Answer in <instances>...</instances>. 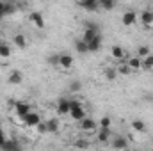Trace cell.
I'll return each mask as SVG.
<instances>
[{
	"instance_id": "obj_1",
	"label": "cell",
	"mask_w": 153,
	"mask_h": 151,
	"mask_svg": "<svg viewBox=\"0 0 153 151\" xmlns=\"http://www.w3.org/2000/svg\"><path fill=\"white\" fill-rule=\"evenodd\" d=\"M70 105H71L70 115H71L75 121H82V119L85 117V112H84V109H82V103H80V101H70Z\"/></svg>"
},
{
	"instance_id": "obj_2",
	"label": "cell",
	"mask_w": 153,
	"mask_h": 151,
	"mask_svg": "<svg viewBox=\"0 0 153 151\" xmlns=\"http://www.w3.org/2000/svg\"><path fill=\"white\" fill-rule=\"evenodd\" d=\"M22 119H23V123H25L27 126H30V128H34V126L38 124L39 121H41V117H39V114L32 112V110H30V112L27 114V115H23Z\"/></svg>"
},
{
	"instance_id": "obj_3",
	"label": "cell",
	"mask_w": 153,
	"mask_h": 151,
	"mask_svg": "<svg viewBox=\"0 0 153 151\" xmlns=\"http://www.w3.org/2000/svg\"><path fill=\"white\" fill-rule=\"evenodd\" d=\"M137 21V13L135 11H126L125 14H123V18H121V23L125 25V27H130V25H134Z\"/></svg>"
},
{
	"instance_id": "obj_4",
	"label": "cell",
	"mask_w": 153,
	"mask_h": 151,
	"mask_svg": "<svg viewBox=\"0 0 153 151\" xmlns=\"http://www.w3.org/2000/svg\"><path fill=\"white\" fill-rule=\"evenodd\" d=\"M14 112L22 119L23 115H27V114L30 112V105L29 103H23V101H18V103H14Z\"/></svg>"
},
{
	"instance_id": "obj_5",
	"label": "cell",
	"mask_w": 153,
	"mask_h": 151,
	"mask_svg": "<svg viewBox=\"0 0 153 151\" xmlns=\"http://www.w3.org/2000/svg\"><path fill=\"white\" fill-rule=\"evenodd\" d=\"M30 21L38 27V29H45V18L39 11H32L30 13Z\"/></svg>"
},
{
	"instance_id": "obj_6",
	"label": "cell",
	"mask_w": 153,
	"mask_h": 151,
	"mask_svg": "<svg viewBox=\"0 0 153 151\" xmlns=\"http://www.w3.org/2000/svg\"><path fill=\"white\" fill-rule=\"evenodd\" d=\"M70 110H71L70 100H66V98H61V100H59V105H57V112L61 114V115H66V114H70Z\"/></svg>"
},
{
	"instance_id": "obj_7",
	"label": "cell",
	"mask_w": 153,
	"mask_h": 151,
	"mask_svg": "<svg viewBox=\"0 0 153 151\" xmlns=\"http://www.w3.org/2000/svg\"><path fill=\"white\" fill-rule=\"evenodd\" d=\"M59 66H62L64 70H70L73 66V57L68 53H61L59 55Z\"/></svg>"
},
{
	"instance_id": "obj_8",
	"label": "cell",
	"mask_w": 153,
	"mask_h": 151,
	"mask_svg": "<svg viewBox=\"0 0 153 151\" xmlns=\"http://www.w3.org/2000/svg\"><path fill=\"white\" fill-rule=\"evenodd\" d=\"M100 48H102V36H96L94 39H91V41L87 43V50H89L91 53H96Z\"/></svg>"
},
{
	"instance_id": "obj_9",
	"label": "cell",
	"mask_w": 153,
	"mask_h": 151,
	"mask_svg": "<svg viewBox=\"0 0 153 151\" xmlns=\"http://www.w3.org/2000/svg\"><path fill=\"white\" fill-rule=\"evenodd\" d=\"M80 128H82L84 132H93V130L96 128V121H93L91 117H84V119L80 121Z\"/></svg>"
},
{
	"instance_id": "obj_10",
	"label": "cell",
	"mask_w": 153,
	"mask_h": 151,
	"mask_svg": "<svg viewBox=\"0 0 153 151\" xmlns=\"http://www.w3.org/2000/svg\"><path fill=\"white\" fill-rule=\"evenodd\" d=\"M78 4L84 9H87V11H98V7H100V2L98 0H80Z\"/></svg>"
},
{
	"instance_id": "obj_11",
	"label": "cell",
	"mask_w": 153,
	"mask_h": 151,
	"mask_svg": "<svg viewBox=\"0 0 153 151\" xmlns=\"http://www.w3.org/2000/svg\"><path fill=\"white\" fill-rule=\"evenodd\" d=\"M141 23L143 25H146V27H150L153 23V11L150 9H146V11H143L141 13Z\"/></svg>"
},
{
	"instance_id": "obj_12",
	"label": "cell",
	"mask_w": 153,
	"mask_h": 151,
	"mask_svg": "<svg viewBox=\"0 0 153 151\" xmlns=\"http://www.w3.org/2000/svg\"><path fill=\"white\" fill-rule=\"evenodd\" d=\"M9 84L11 85H20L22 84V80H23V75L18 71V70H14V71H11V75H9Z\"/></svg>"
},
{
	"instance_id": "obj_13",
	"label": "cell",
	"mask_w": 153,
	"mask_h": 151,
	"mask_svg": "<svg viewBox=\"0 0 153 151\" xmlns=\"http://www.w3.org/2000/svg\"><path fill=\"white\" fill-rule=\"evenodd\" d=\"M112 148H116V150H126L128 148V141L125 137H116L112 141Z\"/></svg>"
},
{
	"instance_id": "obj_14",
	"label": "cell",
	"mask_w": 153,
	"mask_h": 151,
	"mask_svg": "<svg viewBox=\"0 0 153 151\" xmlns=\"http://www.w3.org/2000/svg\"><path fill=\"white\" fill-rule=\"evenodd\" d=\"M75 48H76V52H78L80 55H84V53H89V50H87V43H85L82 38L75 41Z\"/></svg>"
},
{
	"instance_id": "obj_15",
	"label": "cell",
	"mask_w": 153,
	"mask_h": 151,
	"mask_svg": "<svg viewBox=\"0 0 153 151\" xmlns=\"http://www.w3.org/2000/svg\"><path fill=\"white\" fill-rule=\"evenodd\" d=\"M128 66L132 68V71H134V70H141V68H143V59H141L139 55H135V57H132V59L128 61Z\"/></svg>"
},
{
	"instance_id": "obj_16",
	"label": "cell",
	"mask_w": 153,
	"mask_h": 151,
	"mask_svg": "<svg viewBox=\"0 0 153 151\" xmlns=\"http://www.w3.org/2000/svg\"><path fill=\"white\" fill-rule=\"evenodd\" d=\"M46 128H48V133H55V132L59 130V121H57L55 117L48 119V121H46Z\"/></svg>"
},
{
	"instance_id": "obj_17",
	"label": "cell",
	"mask_w": 153,
	"mask_h": 151,
	"mask_svg": "<svg viewBox=\"0 0 153 151\" xmlns=\"http://www.w3.org/2000/svg\"><path fill=\"white\" fill-rule=\"evenodd\" d=\"M132 128H134L135 132H139V133H144V132H146V124H144V121H141V119H134V121H132Z\"/></svg>"
},
{
	"instance_id": "obj_18",
	"label": "cell",
	"mask_w": 153,
	"mask_h": 151,
	"mask_svg": "<svg viewBox=\"0 0 153 151\" xmlns=\"http://www.w3.org/2000/svg\"><path fill=\"white\" fill-rule=\"evenodd\" d=\"M0 57H4V59L11 57V46L4 41H0Z\"/></svg>"
},
{
	"instance_id": "obj_19",
	"label": "cell",
	"mask_w": 153,
	"mask_h": 151,
	"mask_svg": "<svg viewBox=\"0 0 153 151\" xmlns=\"http://www.w3.org/2000/svg\"><path fill=\"white\" fill-rule=\"evenodd\" d=\"M2 150H5V151H18V150H20V144H18L16 141H5V142H4V146H2Z\"/></svg>"
},
{
	"instance_id": "obj_20",
	"label": "cell",
	"mask_w": 153,
	"mask_h": 151,
	"mask_svg": "<svg viewBox=\"0 0 153 151\" xmlns=\"http://www.w3.org/2000/svg\"><path fill=\"white\" fill-rule=\"evenodd\" d=\"M111 55H112L114 59H117V61H121V59H123V55H125V52H123V48H121V46L114 44V46L111 48Z\"/></svg>"
},
{
	"instance_id": "obj_21",
	"label": "cell",
	"mask_w": 153,
	"mask_h": 151,
	"mask_svg": "<svg viewBox=\"0 0 153 151\" xmlns=\"http://www.w3.org/2000/svg\"><path fill=\"white\" fill-rule=\"evenodd\" d=\"M14 44H16L20 50H23V48L27 46V39H25V36H23V34H16V36H14Z\"/></svg>"
},
{
	"instance_id": "obj_22",
	"label": "cell",
	"mask_w": 153,
	"mask_h": 151,
	"mask_svg": "<svg viewBox=\"0 0 153 151\" xmlns=\"http://www.w3.org/2000/svg\"><path fill=\"white\" fill-rule=\"evenodd\" d=\"M105 78L109 80V82H112V80H116V76H117V70L116 68H112V66H109V68H105Z\"/></svg>"
},
{
	"instance_id": "obj_23",
	"label": "cell",
	"mask_w": 153,
	"mask_h": 151,
	"mask_svg": "<svg viewBox=\"0 0 153 151\" xmlns=\"http://www.w3.org/2000/svg\"><path fill=\"white\" fill-rule=\"evenodd\" d=\"M109 139H111V130L109 128H102L100 133H98V141L100 142H107Z\"/></svg>"
},
{
	"instance_id": "obj_24",
	"label": "cell",
	"mask_w": 153,
	"mask_h": 151,
	"mask_svg": "<svg viewBox=\"0 0 153 151\" xmlns=\"http://www.w3.org/2000/svg\"><path fill=\"white\" fill-rule=\"evenodd\" d=\"M98 2H100V7L105 11H112L116 5V0H98Z\"/></svg>"
},
{
	"instance_id": "obj_25",
	"label": "cell",
	"mask_w": 153,
	"mask_h": 151,
	"mask_svg": "<svg viewBox=\"0 0 153 151\" xmlns=\"http://www.w3.org/2000/svg\"><path fill=\"white\" fill-rule=\"evenodd\" d=\"M4 9H5V16H9V14H14L16 13V4H13V2H5L4 4Z\"/></svg>"
},
{
	"instance_id": "obj_26",
	"label": "cell",
	"mask_w": 153,
	"mask_h": 151,
	"mask_svg": "<svg viewBox=\"0 0 153 151\" xmlns=\"http://www.w3.org/2000/svg\"><path fill=\"white\" fill-rule=\"evenodd\" d=\"M143 68H144V70H152L153 68V53H150V55L144 57V61H143Z\"/></svg>"
},
{
	"instance_id": "obj_27",
	"label": "cell",
	"mask_w": 153,
	"mask_h": 151,
	"mask_svg": "<svg viewBox=\"0 0 153 151\" xmlns=\"http://www.w3.org/2000/svg\"><path fill=\"white\" fill-rule=\"evenodd\" d=\"M34 128L38 130V133H41V135H43V133H48V128H46V121H45V123H43V121H39V123L36 124V126H34Z\"/></svg>"
},
{
	"instance_id": "obj_28",
	"label": "cell",
	"mask_w": 153,
	"mask_h": 151,
	"mask_svg": "<svg viewBox=\"0 0 153 151\" xmlns=\"http://www.w3.org/2000/svg\"><path fill=\"white\" fill-rule=\"evenodd\" d=\"M137 55H139L141 59H144L146 55H150V48H148V46H139V48H137Z\"/></svg>"
},
{
	"instance_id": "obj_29",
	"label": "cell",
	"mask_w": 153,
	"mask_h": 151,
	"mask_svg": "<svg viewBox=\"0 0 153 151\" xmlns=\"http://www.w3.org/2000/svg\"><path fill=\"white\" fill-rule=\"evenodd\" d=\"M111 123H112V121H111V117H107V115H103V117L98 121V124H100L102 128H111Z\"/></svg>"
},
{
	"instance_id": "obj_30",
	"label": "cell",
	"mask_w": 153,
	"mask_h": 151,
	"mask_svg": "<svg viewBox=\"0 0 153 151\" xmlns=\"http://www.w3.org/2000/svg\"><path fill=\"white\" fill-rule=\"evenodd\" d=\"M130 71H132V68L128 64H121L117 68V73H121V75H130Z\"/></svg>"
},
{
	"instance_id": "obj_31",
	"label": "cell",
	"mask_w": 153,
	"mask_h": 151,
	"mask_svg": "<svg viewBox=\"0 0 153 151\" xmlns=\"http://www.w3.org/2000/svg\"><path fill=\"white\" fill-rule=\"evenodd\" d=\"M80 89H82V84H80L78 80H73V82L70 84V91H71V93H78Z\"/></svg>"
},
{
	"instance_id": "obj_32",
	"label": "cell",
	"mask_w": 153,
	"mask_h": 151,
	"mask_svg": "<svg viewBox=\"0 0 153 151\" xmlns=\"http://www.w3.org/2000/svg\"><path fill=\"white\" fill-rule=\"evenodd\" d=\"M48 62H50L52 66H59V55H52V57L48 59Z\"/></svg>"
},
{
	"instance_id": "obj_33",
	"label": "cell",
	"mask_w": 153,
	"mask_h": 151,
	"mask_svg": "<svg viewBox=\"0 0 153 151\" xmlns=\"http://www.w3.org/2000/svg\"><path fill=\"white\" fill-rule=\"evenodd\" d=\"M4 4H5V2H4V0H0V20L5 16V9H4Z\"/></svg>"
},
{
	"instance_id": "obj_34",
	"label": "cell",
	"mask_w": 153,
	"mask_h": 151,
	"mask_svg": "<svg viewBox=\"0 0 153 151\" xmlns=\"http://www.w3.org/2000/svg\"><path fill=\"white\" fill-rule=\"evenodd\" d=\"M4 142H5V133H4V130L0 128V148L4 146Z\"/></svg>"
},
{
	"instance_id": "obj_35",
	"label": "cell",
	"mask_w": 153,
	"mask_h": 151,
	"mask_svg": "<svg viewBox=\"0 0 153 151\" xmlns=\"http://www.w3.org/2000/svg\"><path fill=\"white\" fill-rule=\"evenodd\" d=\"M76 146H78V148H85V146H87V142H84V141H78V142H76Z\"/></svg>"
},
{
	"instance_id": "obj_36",
	"label": "cell",
	"mask_w": 153,
	"mask_h": 151,
	"mask_svg": "<svg viewBox=\"0 0 153 151\" xmlns=\"http://www.w3.org/2000/svg\"><path fill=\"white\" fill-rule=\"evenodd\" d=\"M78 2H80V0H78Z\"/></svg>"
}]
</instances>
